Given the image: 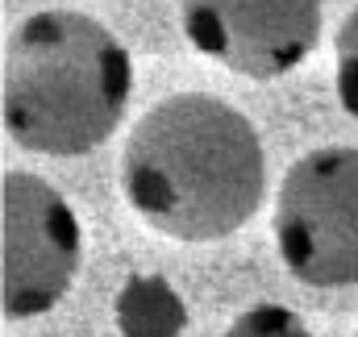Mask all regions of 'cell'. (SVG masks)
I'll use <instances>...</instances> for the list:
<instances>
[{"label": "cell", "mask_w": 358, "mask_h": 337, "mask_svg": "<svg viewBox=\"0 0 358 337\" xmlns=\"http://www.w3.org/2000/svg\"><path fill=\"white\" fill-rule=\"evenodd\" d=\"M121 187L129 208L176 242L229 238L263 204L267 159L259 129L217 96H167L134 125Z\"/></svg>", "instance_id": "1"}, {"label": "cell", "mask_w": 358, "mask_h": 337, "mask_svg": "<svg viewBox=\"0 0 358 337\" xmlns=\"http://www.w3.org/2000/svg\"><path fill=\"white\" fill-rule=\"evenodd\" d=\"M225 337H317L292 308H283V304H259V308H250V313H242Z\"/></svg>", "instance_id": "7"}, {"label": "cell", "mask_w": 358, "mask_h": 337, "mask_svg": "<svg viewBox=\"0 0 358 337\" xmlns=\"http://www.w3.org/2000/svg\"><path fill=\"white\" fill-rule=\"evenodd\" d=\"M129 87V50L100 21L34 13L4 46V129L29 155H88L121 125Z\"/></svg>", "instance_id": "2"}, {"label": "cell", "mask_w": 358, "mask_h": 337, "mask_svg": "<svg viewBox=\"0 0 358 337\" xmlns=\"http://www.w3.org/2000/svg\"><path fill=\"white\" fill-rule=\"evenodd\" d=\"M334 50H338V100L358 121V8H350V17L338 25Z\"/></svg>", "instance_id": "8"}, {"label": "cell", "mask_w": 358, "mask_h": 337, "mask_svg": "<svg viewBox=\"0 0 358 337\" xmlns=\"http://www.w3.org/2000/svg\"><path fill=\"white\" fill-rule=\"evenodd\" d=\"M0 308L8 321L50 313L80 271V221L38 175L8 171L0 183Z\"/></svg>", "instance_id": "4"}, {"label": "cell", "mask_w": 358, "mask_h": 337, "mask_svg": "<svg viewBox=\"0 0 358 337\" xmlns=\"http://www.w3.org/2000/svg\"><path fill=\"white\" fill-rule=\"evenodd\" d=\"M275 250L308 287L358 283V150L325 146L296 159L275 196Z\"/></svg>", "instance_id": "3"}, {"label": "cell", "mask_w": 358, "mask_h": 337, "mask_svg": "<svg viewBox=\"0 0 358 337\" xmlns=\"http://www.w3.org/2000/svg\"><path fill=\"white\" fill-rule=\"evenodd\" d=\"M183 321L187 313L163 275H134L117 296L121 337H179Z\"/></svg>", "instance_id": "6"}, {"label": "cell", "mask_w": 358, "mask_h": 337, "mask_svg": "<svg viewBox=\"0 0 358 337\" xmlns=\"http://www.w3.org/2000/svg\"><path fill=\"white\" fill-rule=\"evenodd\" d=\"M183 34L221 67L275 80L313 55L321 0H183Z\"/></svg>", "instance_id": "5"}]
</instances>
